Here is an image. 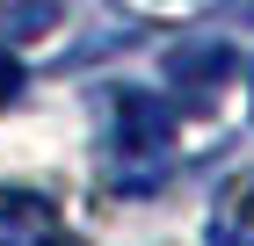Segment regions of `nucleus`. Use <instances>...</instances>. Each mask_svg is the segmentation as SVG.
<instances>
[{"mask_svg": "<svg viewBox=\"0 0 254 246\" xmlns=\"http://www.w3.org/2000/svg\"><path fill=\"white\" fill-rule=\"evenodd\" d=\"M211 246H254V174H240L211 217Z\"/></svg>", "mask_w": 254, "mask_h": 246, "instance_id": "3", "label": "nucleus"}, {"mask_svg": "<svg viewBox=\"0 0 254 246\" xmlns=\"http://www.w3.org/2000/svg\"><path fill=\"white\" fill-rule=\"evenodd\" d=\"M15 87H22V65L7 51H0V109H7V101H15Z\"/></svg>", "mask_w": 254, "mask_h": 246, "instance_id": "5", "label": "nucleus"}, {"mask_svg": "<svg viewBox=\"0 0 254 246\" xmlns=\"http://www.w3.org/2000/svg\"><path fill=\"white\" fill-rule=\"evenodd\" d=\"M59 239V210L29 189H0V246H51Z\"/></svg>", "mask_w": 254, "mask_h": 246, "instance_id": "2", "label": "nucleus"}, {"mask_svg": "<svg viewBox=\"0 0 254 246\" xmlns=\"http://www.w3.org/2000/svg\"><path fill=\"white\" fill-rule=\"evenodd\" d=\"M233 80V58L218 51V44H196V51H175V87H196V95H211Z\"/></svg>", "mask_w": 254, "mask_h": 246, "instance_id": "4", "label": "nucleus"}, {"mask_svg": "<svg viewBox=\"0 0 254 246\" xmlns=\"http://www.w3.org/2000/svg\"><path fill=\"white\" fill-rule=\"evenodd\" d=\"M167 145H175V109L160 95H124L117 101V159L131 167V181L145 189V181H160V159H167Z\"/></svg>", "mask_w": 254, "mask_h": 246, "instance_id": "1", "label": "nucleus"}]
</instances>
